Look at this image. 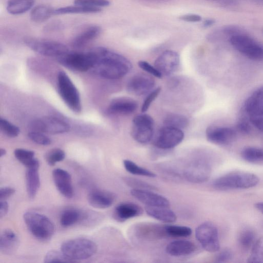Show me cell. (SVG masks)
Here are the masks:
<instances>
[{"instance_id":"cell-1","label":"cell","mask_w":263,"mask_h":263,"mask_svg":"<svg viewBox=\"0 0 263 263\" xmlns=\"http://www.w3.org/2000/svg\"><path fill=\"white\" fill-rule=\"evenodd\" d=\"M92 50L96 59L91 69L94 73L101 77L118 79L124 77L132 69L130 61L117 52L102 47L95 48Z\"/></svg>"},{"instance_id":"cell-2","label":"cell","mask_w":263,"mask_h":263,"mask_svg":"<svg viewBox=\"0 0 263 263\" xmlns=\"http://www.w3.org/2000/svg\"><path fill=\"white\" fill-rule=\"evenodd\" d=\"M258 177L254 174L245 172H234L226 174L213 182L216 190L226 191L246 189L256 186L259 182Z\"/></svg>"},{"instance_id":"cell-3","label":"cell","mask_w":263,"mask_h":263,"mask_svg":"<svg viewBox=\"0 0 263 263\" xmlns=\"http://www.w3.org/2000/svg\"><path fill=\"white\" fill-rule=\"evenodd\" d=\"M23 218L28 230L36 238L46 241L52 237L54 227L52 221L45 215L35 212L28 211L24 213Z\"/></svg>"},{"instance_id":"cell-4","label":"cell","mask_w":263,"mask_h":263,"mask_svg":"<svg viewBox=\"0 0 263 263\" xmlns=\"http://www.w3.org/2000/svg\"><path fill=\"white\" fill-rule=\"evenodd\" d=\"M97 250V246L93 241L83 238L68 240L61 247V251L74 262L90 257Z\"/></svg>"},{"instance_id":"cell-5","label":"cell","mask_w":263,"mask_h":263,"mask_svg":"<svg viewBox=\"0 0 263 263\" xmlns=\"http://www.w3.org/2000/svg\"><path fill=\"white\" fill-rule=\"evenodd\" d=\"M59 93L73 112L79 114L82 106L79 92L68 76L63 71H59L57 76Z\"/></svg>"},{"instance_id":"cell-6","label":"cell","mask_w":263,"mask_h":263,"mask_svg":"<svg viewBox=\"0 0 263 263\" xmlns=\"http://www.w3.org/2000/svg\"><path fill=\"white\" fill-rule=\"evenodd\" d=\"M58 59L62 65L71 70L85 72L93 67L96 57L91 50L87 52L68 51Z\"/></svg>"},{"instance_id":"cell-7","label":"cell","mask_w":263,"mask_h":263,"mask_svg":"<svg viewBox=\"0 0 263 263\" xmlns=\"http://www.w3.org/2000/svg\"><path fill=\"white\" fill-rule=\"evenodd\" d=\"M230 41L233 47L249 59L263 60V45L251 37L243 34L232 35Z\"/></svg>"},{"instance_id":"cell-8","label":"cell","mask_w":263,"mask_h":263,"mask_svg":"<svg viewBox=\"0 0 263 263\" xmlns=\"http://www.w3.org/2000/svg\"><path fill=\"white\" fill-rule=\"evenodd\" d=\"M24 43L34 51L45 56L58 58L68 52L66 45L54 41L26 37L24 39Z\"/></svg>"},{"instance_id":"cell-9","label":"cell","mask_w":263,"mask_h":263,"mask_svg":"<svg viewBox=\"0 0 263 263\" xmlns=\"http://www.w3.org/2000/svg\"><path fill=\"white\" fill-rule=\"evenodd\" d=\"M195 236L202 247L209 252L220 249V242L217 227L211 222L200 224L195 230Z\"/></svg>"},{"instance_id":"cell-10","label":"cell","mask_w":263,"mask_h":263,"mask_svg":"<svg viewBox=\"0 0 263 263\" xmlns=\"http://www.w3.org/2000/svg\"><path fill=\"white\" fill-rule=\"evenodd\" d=\"M154 127V121L149 115H138L133 119L132 137L139 143H147L153 138Z\"/></svg>"},{"instance_id":"cell-11","label":"cell","mask_w":263,"mask_h":263,"mask_svg":"<svg viewBox=\"0 0 263 263\" xmlns=\"http://www.w3.org/2000/svg\"><path fill=\"white\" fill-rule=\"evenodd\" d=\"M212 164L208 159H201L190 163L184 170V175L188 181L202 183L209 180L212 174Z\"/></svg>"},{"instance_id":"cell-12","label":"cell","mask_w":263,"mask_h":263,"mask_svg":"<svg viewBox=\"0 0 263 263\" xmlns=\"http://www.w3.org/2000/svg\"><path fill=\"white\" fill-rule=\"evenodd\" d=\"M184 137V133L181 129L164 126L156 135L154 144L160 149H171L180 144Z\"/></svg>"},{"instance_id":"cell-13","label":"cell","mask_w":263,"mask_h":263,"mask_svg":"<svg viewBox=\"0 0 263 263\" xmlns=\"http://www.w3.org/2000/svg\"><path fill=\"white\" fill-rule=\"evenodd\" d=\"M32 131L44 134H58L67 132L69 125L65 121L54 117H45L33 121Z\"/></svg>"},{"instance_id":"cell-14","label":"cell","mask_w":263,"mask_h":263,"mask_svg":"<svg viewBox=\"0 0 263 263\" xmlns=\"http://www.w3.org/2000/svg\"><path fill=\"white\" fill-rule=\"evenodd\" d=\"M205 135L211 143L226 146L233 142L236 136V131L228 126L211 125L206 128Z\"/></svg>"},{"instance_id":"cell-15","label":"cell","mask_w":263,"mask_h":263,"mask_svg":"<svg viewBox=\"0 0 263 263\" xmlns=\"http://www.w3.org/2000/svg\"><path fill=\"white\" fill-rule=\"evenodd\" d=\"M179 62L178 53L168 50L164 51L156 59L154 66L162 76H167L176 71Z\"/></svg>"},{"instance_id":"cell-16","label":"cell","mask_w":263,"mask_h":263,"mask_svg":"<svg viewBox=\"0 0 263 263\" xmlns=\"http://www.w3.org/2000/svg\"><path fill=\"white\" fill-rule=\"evenodd\" d=\"M155 83V80L151 76L145 73H137L129 80L127 89L132 95L141 96L151 91Z\"/></svg>"},{"instance_id":"cell-17","label":"cell","mask_w":263,"mask_h":263,"mask_svg":"<svg viewBox=\"0 0 263 263\" xmlns=\"http://www.w3.org/2000/svg\"><path fill=\"white\" fill-rule=\"evenodd\" d=\"M131 195L146 206L169 207L170 202L165 197L146 189H134Z\"/></svg>"},{"instance_id":"cell-18","label":"cell","mask_w":263,"mask_h":263,"mask_svg":"<svg viewBox=\"0 0 263 263\" xmlns=\"http://www.w3.org/2000/svg\"><path fill=\"white\" fill-rule=\"evenodd\" d=\"M52 177L60 193L66 198H72L73 195V189L71 177L69 173L61 168H56L52 172Z\"/></svg>"},{"instance_id":"cell-19","label":"cell","mask_w":263,"mask_h":263,"mask_svg":"<svg viewBox=\"0 0 263 263\" xmlns=\"http://www.w3.org/2000/svg\"><path fill=\"white\" fill-rule=\"evenodd\" d=\"M89 204L96 209H106L114 203L115 196L105 190L96 189L89 193L87 196Z\"/></svg>"},{"instance_id":"cell-20","label":"cell","mask_w":263,"mask_h":263,"mask_svg":"<svg viewBox=\"0 0 263 263\" xmlns=\"http://www.w3.org/2000/svg\"><path fill=\"white\" fill-rule=\"evenodd\" d=\"M137 106L138 103L134 99L121 97L116 98L110 102L108 111L112 114L128 115L134 112Z\"/></svg>"},{"instance_id":"cell-21","label":"cell","mask_w":263,"mask_h":263,"mask_svg":"<svg viewBox=\"0 0 263 263\" xmlns=\"http://www.w3.org/2000/svg\"><path fill=\"white\" fill-rule=\"evenodd\" d=\"M20 240L17 235L12 230H4L0 235V251L5 255H12L17 250Z\"/></svg>"},{"instance_id":"cell-22","label":"cell","mask_w":263,"mask_h":263,"mask_svg":"<svg viewBox=\"0 0 263 263\" xmlns=\"http://www.w3.org/2000/svg\"><path fill=\"white\" fill-rule=\"evenodd\" d=\"M243 109L248 116L263 114V86L255 90L246 99Z\"/></svg>"},{"instance_id":"cell-23","label":"cell","mask_w":263,"mask_h":263,"mask_svg":"<svg viewBox=\"0 0 263 263\" xmlns=\"http://www.w3.org/2000/svg\"><path fill=\"white\" fill-rule=\"evenodd\" d=\"M196 250L195 245L186 240H177L171 242L166 247V252L173 256H186L192 254Z\"/></svg>"},{"instance_id":"cell-24","label":"cell","mask_w":263,"mask_h":263,"mask_svg":"<svg viewBox=\"0 0 263 263\" xmlns=\"http://www.w3.org/2000/svg\"><path fill=\"white\" fill-rule=\"evenodd\" d=\"M142 213L141 208L138 205L124 202L117 205L114 212L115 218L120 221H124L128 219L137 217Z\"/></svg>"},{"instance_id":"cell-25","label":"cell","mask_w":263,"mask_h":263,"mask_svg":"<svg viewBox=\"0 0 263 263\" xmlns=\"http://www.w3.org/2000/svg\"><path fill=\"white\" fill-rule=\"evenodd\" d=\"M26 185L28 196L33 199L36 196L40 186V179L37 168H27Z\"/></svg>"},{"instance_id":"cell-26","label":"cell","mask_w":263,"mask_h":263,"mask_svg":"<svg viewBox=\"0 0 263 263\" xmlns=\"http://www.w3.org/2000/svg\"><path fill=\"white\" fill-rule=\"evenodd\" d=\"M145 209L147 215L161 221L170 223L177 219L175 213L168 207L146 206Z\"/></svg>"},{"instance_id":"cell-27","label":"cell","mask_w":263,"mask_h":263,"mask_svg":"<svg viewBox=\"0 0 263 263\" xmlns=\"http://www.w3.org/2000/svg\"><path fill=\"white\" fill-rule=\"evenodd\" d=\"M101 28L98 26H91L76 36L72 45L75 48H81L95 39L100 34Z\"/></svg>"},{"instance_id":"cell-28","label":"cell","mask_w":263,"mask_h":263,"mask_svg":"<svg viewBox=\"0 0 263 263\" xmlns=\"http://www.w3.org/2000/svg\"><path fill=\"white\" fill-rule=\"evenodd\" d=\"M14 154L15 158L26 168H39V161L34 157V152L23 148H16Z\"/></svg>"},{"instance_id":"cell-29","label":"cell","mask_w":263,"mask_h":263,"mask_svg":"<svg viewBox=\"0 0 263 263\" xmlns=\"http://www.w3.org/2000/svg\"><path fill=\"white\" fill-rule=\"evenodd\" d=\"M34 2L35 0H9L6 9L11 14H21L30 9Z\"/></svg>"},{"instance_id":"cell-30","label":"cell","mask_w":263,"mask_h":263,"mask_svg":"<svg viewBox=\"0 0 263 263\" xmlns=\"http://www.w3.org/2000/svg\"><path fill=\"white\" fill-rule=\"evenodd\" d=\"M54 14V10L47 5H39L32 10L30 13L31 20L36 23H42L47 20Z\"/></svg>"},{"instance_id":"cell-31","label":"cell","mask_w":263,"mask_h":263,"mask_svg":"<svg viewBox=\"0 0 263 263\" xmlns=\"http://www.w3.org/2000/svg\"><path fill=\"white\" fill-rule=\"evenodd\" d=\"M101 10L100 8L75 5V6H66L56 9L54 10V14L97 13Z\"/></svg>"},{"instance_id":"cell-32","label":"cell","mask_w":263,"mask_h":263,"mask_svg":"<svg viewBox=\"0 0 263 263\" xmlns=\"http://www.w3.org/2000/svg\"><path fill=\"white\" fill-rule=\"evenodd\" d=\"M241 156L246 161L257 163L263 162V149L254 146H247L241 152Z\"/></svg>"},{"instance_id":"cell-33","label":"cell","mask_w":263,"mask_h":263,"mask_svg":"<svg viewBox=\"0 0 263 263\" xmlns=\"http://www.w3.org/2000/svg\"><path fill=\"white\" fill-rule=\"evenodd\" d=\"M164 126L182 129L189 124L188 119L183 115L171 114L166 116L164 120Z\"/></svg>"},{"instance_id":"cell-34","label":"cell","mask_w":263,"mask_h":263,"mask_svg":"<svg viewBox=\"0 0 263 263\" xmlns=\"http://www.w3.org/2000/svg\"><path fill=\"white\" fill-rule=\"evenodd\" d=\"M123 163L125 169L133 175L151 178H154L156 176L154 172L139 166L130 160H124Z\"/></svg>"},{"instance_id":"cell-35","label":"cell","mask_w":263,"mask_h":263,"mask_svg":"<svg viewBox=\"0 0 263 263\" xmlns=\"http://www.w3.org/2000/svg\"><path fill=\"white\" fill-rule=\"evenodd\" d=\"M81 218V213L78 210L66 209L61 214L60 223L64 227H68L77 223Z\"/></svg>"},{"instance_id":"cell-36","label":"cell","mask_w":263,"mask_h":263,"mask_svg":"<svg viewBox=\"0 0 263 263\" xmlns=\"http://www.w3.org/2000/svg\"><path fill=\"white\" fill-rule=\"evenodd\" d=\"M250 263H263V236L257 239L251 248L247 260Z\"/></svg>"},{"instance_id":"cell-37","label":"cell","mask_w":263,"mask_h":263,"mask_svg":"<svg viewBox=\"0 0 263 263\" xmlns=\"http://www.w3.org/2000/svg\"><path fill=\"white\" fill-rule=\"evenodd\" d=\"M256 238L255 232L249 229L243 230L238 236V242L240 246L245 250L251 249L254 244Z\"/></svg>"},{"instance_id":"cell-38","label":"cell","mask_w":263,"mask_h":263,"mask_svg":"<svg viewBox=\"0 0 263 263\" xmlns=\"http://www.w3.org/2000/svg\"><path fill=\"white\" fill-rule=\"evenodd\" d=\"M166 236L175 237H186L192 234V229L185 226L166 225L165 226Z\"/></svg>"},{"instance_id":"cell-39","label":"cell","mask_w":263,"mask_h":263,"mask_svg":"<svg viewBox=\"0 0 263 263\" xmlns=\"http://www.w3.org/2000/svg\"><path fill=\"white\" fill-rule=\"evenodd\" d=\"M65 153L60 148H55L49 150L45 156L47 163L51 166L54 165L57 162L64 159Z\"/></svg>"},{"instance_id":"cell-40","label":"cell","mask_w":263,"mask_h":263,"mask_svg":"<svg viewBox=\"0 0 263 263\" xmlns=\"http://www.w3.org/2000/svg\"><path fill=\"white\" fill-rule=\"evenodd\" d=\"M44 262H73L74 261L67 257L61 251L51 250L45 256Z\"/></svg>"},{"instance_id":"cell-41","label":"cell","mask_w":263,"mask_h":263,"mask_svg":"<svg viewBox=\"0 0 263 263\" xmlns=\"http://www.w3.org/2000/svg\"><path fill=\"white\" fill-rule=\"evenodd\" d=\"M0 128L5 135L10 138L16 137L20 133V129L17 126L2 118L0 119Z\"/></svg>"},{"instance_id":"cell-42","label":"cell","mask_w":263,"mask_h":263,"mask_svg":"<svg viewBox=\"0 0 263 263\" xmlns=\"http://www.w3.org/2000/svg\"><path fill=\"white\" fill-rule=\"evenodd\" d=\"M28 136L31 141L40 145H48L51 143V139L41 132L31 131L28 133Z\"/></svg>"},{"instance_id":"cell-43","label":"cell","mask_w":263,"mask_h":263,"mask_svg":"<svg viewBox=\"0 0 263 263\" xmlns=\"http://www.w3.org/2000/svg\"><path fill=\"white\" fill-rule=\"evenodd\" d=\"M76 5L100 8L108 6L110 3L108 0H74Z\"/></svg>"},{"instance_id":"cell-44","label":"cell","mask_w":263,"mask_h":263,"mask_svg":"<svg viewBox=\"0 0 263 263\" xmlns=\"http://www.w3.org/2000/svg\"><path fill=\"white\" fill-rule=\"evenodd\" d=\"M160 91L161 87H159L156 88L155 89L153 90L149 93L142 104L141 107V111L142 112H144L148 110L152 103L156 99L160 93Z\"/></svg>"},{"instance_id":"cell-45","label":"cell","mask_w":263,"mask_h":263,"mask_svg":"<svg viewBox=\"0 0 263 263\" xmlns=\"http://www.w3.org/2000/svg\"><path fill=\"white\" fill-rule=\"evenodd\" d=\"M250 123L251 122L248 116L247 117L242 116L237 122V129L242 134H249L251 129Z\"/></svg>"},{"instance_id":"cell-46","label":"cell","mask_w":263,"mask_h":263,"mask_svg":"<svg viewBox=\"0 0 263 263\" xmlns=\"http://www.w3.org/2000/svg\"><path fill=\"white\" fill-rule=\"evenodd\" d=\"M138 65L142 69L153 76L158 78H161L162 76L155 66H152L146 61H140L138 62Z\"/></svg>"},{"instance_id":"cell-47","label":"cell","mask_w":263,"mask_h":263,"mask_svg":"<svg viewBox=\"0 0 263 263\" xmlns=\"http://www.w3.org/2000/svg\"><path fill=\"white\" fill-rule=\"evenodd\" d=\"M248 116L251 124L259 131L263 133V114L253 115Z\"/></svg>"},{"instance_id":"cell-48","label":"cell","mask_w":263,"mask_h":263,"mask_svg":"<svg viewBox=\"0 0 263 263\" xmlns=\"http://www.w3.org/2000/svg\"><path fill=\"white\" fill-rule=\"evenodd\" d=\"M232 258V252L230 249H225L218 253L215 260L217 262H226L230 260Z\"/></svg>"},{"instance_id":"cell-49","label":"cell","mask_w":263,"mask_h":263,"mask_svg":"<svg viewBox=\"0 0 263 263\" xmlns=\"http://www.w3.org/2000/svg\"><path fill=\"white\" fill-rule=\"evenodd\" d=\"M15 192L14 189L11 187H3L0 189V200H6Z\"/></svg>"},{"instance_id":"cell-50","label":"cell","mask_w":263,"mask_h":263,"mask_svg":"<svg viewBox=\"0 0 263 263\" xmlns=\"http://www.w3.org/2000/svg\"><path fill=\"white\" fill-rule=\"evenodd\" d=\"M179 18L183 21L190 23L199 22L202 20L201 16L196 14H184L180 16Z\"/></svg>"},{"instance_id":"cell-51","label":"cell","mask_w":263,"mask_h":263,"mask_svg":"<svg viewBox=\"0 0 263 263\" xmlns=\"http://www.w3.org/2000/svg\"><path fill=\"white\" fill-rule=\"evenodd\" d=\"M9 205L6 200H0V217H4L8 213Z\"/></svg>"},{"instance_id":"cell-52","label":"cell","mask_w":263,"mask_h":263,"mask_svg":"<svg viewBox=\"0 0 263 263\" xmlns=\"http://www.w3.org/2000/svg\"><path fill=\"white\" fill-rule=\"evenodd\" d=\"M128 182L130 184L134 185L136 186H138L141 187L140 189H145L147 188H151L150 185L149 184H147L146 183L143 182L142 181H140L138 180H135L133 179H128Z\"/></svg>"},{"instance_id":"cell-53","label":"cell","mask_w":263,"mask_h":263,"mask_svg":"<svg viewBox=\"0 0 263 263\" xmlns=\"http://www.w3.org/2000/svg\"><path fill=\"white\" fill-rule=\"evenodd\" d=\"M215 21L214 20L208 19L204 21L203 25L204 27H208L213 25Z\"/></svg>"},{"instance_id":"cell-54","label":"cell","mask_w":263,"mask_h":263,"mask_svg":"<svg viewBox=\"0 0 263 263\" xmlns=\"http://www.w3.org/2000/svg\"><path fill=\"white\" fill-rule=\"evenodd\" d=\"M255 208L263 214V202H257L255 204Z\"/></svg>"},{"instance_id":"cell-55","label":"cell","mask_w":263,"mask_h":263,"mask_svg":"<svg viewBox=\"0 0 263 263\" xmlns=\"http://www.w3.org/2000/svg\"><path fill=\"white\" fill-rule=\"evenodd\" d=\"M6 154V151L4 148H1L0 149V156L1 157L5 156Z\"/></svg>"},{"instance_id":"cell-56","label":"cell","mask_w":263,"mask_h":263,"mask_svg":"<svg viewBox=\"0 0 263 263\" xmlns=\"http://www.w3.org/2000/svg\"><path fill=\"white\" fill-rule=\"evenodd\" d=\"M262 1H263V0H262Z\"/></svg>"}]
</instances>
